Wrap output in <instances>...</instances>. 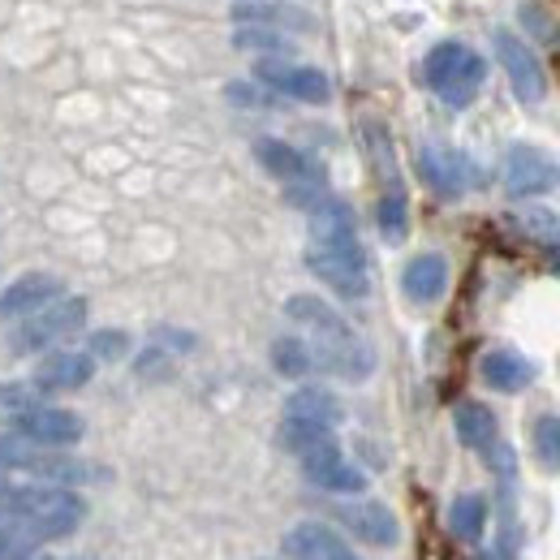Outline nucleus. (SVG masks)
Returning a JSON list of instances; mask_svg holds the SVG:
<instances>
[{"mask_svg": "<svg viewBox=\"0 0 560 560\" xmlns=\"http://www.w3.org/2000/svg\"><path fill=\"white\" fill-rule=\"evenodd\" d=\"M48 544V530L31 517H13V522H0V560H26L35 557V548Z\"/></svg>", "mask_w": 560, "mask_h": 560, "instance_id": "b1692460", "label": "nucleus"}, {"mask_svg": "<svg viewBox=\"0 0 560 560\" xmlns=\"http://www.w3.org/2000/svg\"><path fill=\"white\" fill-rule=\"evenodd\" d=\"M522 22H526V26H530L539 39H552V44L560 39V31L552 26V22H544V13H539L535 4H522Z\"/></svg>", "mask_w": 560, "mask_h": 560, "instance_id": "473e14b6", "label": "nucleus"}, {"mask_svg": "<svg viewBox=\"0 0 560 560\" xmlns=\"http://www.w3.org/2000/svg\"><path fill=\"white\" fill-rule=\"evenodd\" d=\"M557 186H560L557 160H548L535 147H513L509 151V160H504V190L513 199H535V195H548Z\"/></svg>", "mask_w": 560, "mask_h": 560, "instance_id": "1a4fd4ad", "label": "nucleus"}, {"mask_svg": "<svg viewBox=\"0 0 560 560\" xmlns=\"http://www.w3.org/2000/svg\"><path fill=\"white\" fill-rule=\"evenodd\" d=\"M164 346H177V350H195V337H186V332H168V328H160L155 332Z\"/></svg>", "mask_w": 560, "mask_h": 560, "instance_id": "f704fd0d", "label": "nucleus"}, {"mask_svg": "<svg viewBox=\"0 0 560 560\" xmlns=\"http://www.w3.org/2000/svg\"><path fill=\"white\" fill-rule=\"evenodd\" d=\"M86 315H91L86 298H66V293H61L57 302L39 306L35 315H26V319L13 328V337H9V350H13V353L52 350L57 341H66V337H73L78 328H86Z\"/></svg>", "mask_w": 560, "mask_h": 560, "instance_id": "20e7f679", "label": "nucleus"}, {"mask_svg": "<svg viewBox=\"0 0 560 560\" xmlns=\"http://www.w3.org/2000/svg\"><path fill=\"white\" fill-rule=\"evenodd\" d=\"M311 242H358L353 211L341 199L328 195L319 208L311 211Z\"/></svg>", "mask_w": 560, "mask_h": 560, "instance_id": "412c9836", "label": "nucleus"}, {"mask_svg": "<svg viewBox=\"0 0 560 560\" xmlns=\"http://www.w3.org/2000/svg\"><path fill=\"white\" fill-rule=\"evenodd\" d=\"M422 78L427 86L448 104V108H466L479 91H483V78H488V61L479 52H470L466 44L457 39H444L427 52L422 61Z\"/></svg>", "mask_w": 560, "mask_h": 560, "instance_id": "f03ea898", "label": "nucleus"}, {"mask_svg": "<svg viewBox=\"0 0 560 560\" xmlns=\"http://www.w3.org/2000/svg\"><path fill=\"white\" fill-rule=\"evenodd\" d=\"M284 552L289 560H362L350 544L324 526V522H298L289 535H284Z\"/></svg>", "mask_w": 560, "mask_h": 560, "instance_id": "4468645a", "label": "nucleus"}, {"mask_svg": "<svg viewBox=\"0 0 560 560\" xmlns=\"http://www.w3.org/2000/svg\"><path fill=\"white\" fill-rule=\"evenodd\" d=\"M419 173H422V182H427L435 195H444V199H457V195H466V186H470V164H466L462 155H453V151H440V147H422Z\"/></svg>", "mask_w": 560, "mask_h": 560, "instance_id": "2eb2a0df", "label": "nucleus"}, {"mask_svg": "<svg viewBox=\"0 0 560 560\" xmlns=\"http://www.w3.org/2000/svg\"><path fill=\"white\" fill-rule=\"evenodd\" d=\"M306 268L346 302H358V298L371 293L362 242H311L306 246Z\"/></svg>", "mask_w": 560, "mask_h": 560, "instance_id": "39448f33", "label": "nucleus"}, {"mask_svg": "<svg viewBox=\"0 0 560 560\" xmlns=\"http://www.w3.org/2000/svg\"><path fill=\"white\" fill-rule=\"evenodd\" d=\"M552 272H557V277H560V242H557V246H552Z\"/></svg>", "mask_w": 560, "mask_h": 560, "instance_id": "c9c22d12", "label": "nucleus"}, {"mask_svg": "<svg viewBox=\"0 0 560 560\" xmlns=\"http://www.w3.org/2000/svg\"><path fill=\"white\" fill-rule=\"evenodd\" d=\"M479 375H483V384L495 388V393H522V388L535 384V362L522 358L517 350H491L479 362Z\"/></svg>", "mask_w": 560, "mask_h": 560, "instance_id": "6ab92c4d", "label": "nucleus"}, {"mask_svg": "<svg viewBox=\"0 0 560 560\" xmlns=\"http://www.w3.org/2000/svg\"><path fill=\"white\" fill-rule=\"evenodd\" d=\"M61 293H66L61 277H52V272H26V277H18L0 293V319H26L39 306L57 302Z\"/></svg>", "mask_w": 560, "mask_h": 560, "instance_id": "f8f14e48", "label": "nucleus"}, {"mask_svg": "<svg viewBox=\"0 0 560 560\" xmlns=\"http://www.w3.org/2000/svg\"><path fill=\"white\" fill-rule=\"evenodd\" d=\"M530 444H535V457H539V466H548V470H560V419H557V415H544V419H535V427H530Z\"/></svg>", "mask_w": 560, "mask_h": 560, "instance_id": "c85d7f7f", "label": "nucleus"}, {"mask_svg": "<svg viewBox=\"0 0 560 560\" xmlns=\"http://www.w3.org/2000/svg\"><path fill=\"white\" fill-rule=\"evenodd\" d=\"M0 406L13 415V410H26V406H39V388L35 384H0Z\"/></svg>", "mask_w": 560, "mask_h": 560, "instance_id": "2f4dec72", "label": "nucleus"}, {"mask_svg": "<svg viewBox=\"0 0 560 560\" xmlns=\"http://www.w3.org/2000/svg\"><path fill=\"white\" fill-rule=\"evenodd\" d=\"M9 431L31 440V444H48V448H70L86 435V422L78 419L73 410L61 406H26V410H13L9 415Z\"/></svg>", "mask_w": 560, "mask_h": 560, "instance_id": "423d86ee", "label": "nucleus"}, {"mask_svg": "<svg viewBox=\"0 0 560 560\" xmlns=\"http://www.w3.org/2000/svg\"><path fill=\"white\" fill-rule=\"evenodd\" d=\"M168 362H173V358H168L164 350H147L139 358V375H147V380H151V375H173Z\"/></svg>", "mask_w": 560, "mask_h": 560, "instance_id": "72a5a7b5", "label": "nucleus"}, {"mask_svg": "<svg viewBox=\"0 0 560 560\" xmlns=\"http://www.w3.org/2000/svg\"><path fill=\"white\" fill-rule=\"evenodd\" d=\"M255 78L289 100H302V104H328L332 100V82L328 73L311 70V66H293L289 57H259L255 61Z\"/></svg>", "mask_w": 560, "mask_h": 560, "instance_id": "0eeeda50", "label": "nucleus"}, {"mask_svg": "<svg viewBox=\"0 0 560 560\" xmlns=\"http://www.w3.org/2000/svg\"><path fill=\"white\" fill-rule=\"evenodd\" d=\"M233 48L237 52H255V57H289L293 44L277 26H237L233 31Z\"/></svg>", "mask_w": 560, "mask_h": 560, "instance_id": "a878e982", "label": "nucleus"}, {"mask_svg": "<svg viewBox=\"0 0 560 560\" xmlns=\"http://www.w3.org/2000/svg\"><path fill=\"white\" fill-rule=\"evenodd\" d=\"M284 315L302 328H311V353H315V366L350 380V384H362L371 371H375V350L353 332L350 324L315 293H293L284 302Z\"/></svg>", "mask_w": 560, "mask_h": 560, "instance_id": "f257e3e1", "label": "nucleus"}, {"mask_svg": "<svg viewBox=\"0 0 560 560\" xmlns=\"http://www.w3.org/2000/svg\"><path fill=\"white\" fill-rule=\"evenodd\" d=\"M375 224H380V233H384L388 242H401V237H406V229H410V203H406L401 190H388V195L380 199Z\"/></svg>", "mask_w": 560, "mask_h": 560, "instance_id": "cd10ccee", "label": "nucleus"}, {"mask_svg": "<svg viewBox=\"0 0 560 560\" xmlns=\"http://www.w3.org/2000/svg\"><path fill=\"white\" fill-rule=\"evenodd\" d=\"M453 427H457V440L466 448H475V453H483L495 440V415H491L488 406H479V401H462L453 410Z\"/></svg>", "mask_w": 560, "mask_h": 560, "instance_id": "4be33fe9", "label": "nucleus"}, {"mask_svg": "<svg viewBox=\"0 0 560 560\" xmlns=\"http://www.w3.org/2000/svg\"><path fill=\"white\" fill-rule=\"evenodd\" d=\"M401 289H406V298L419 302V306L440 302L444 289H448V259H444V255H431V250L419 255V259H410L406 272H401Z\"/></svg>", "mask_w": 560, "mask_h": 560, "instance_id": "f3484780", "label": "nucleus"}, {"mask_svg": "<svg viewBox=\"0 0 560 560\" xmlns=\"http://www.w3.org/2000/svg\"><path fill=\"white\" fill-rule=\"evenodd\" d=\"M0 470H22L31 479H44V483H91V479H104V470H95L91 462H78L66 448H48V444H31L22 435H0Z\"/></svg>", "mask_w": 560, "mask_h": 560, "instance_id": "7ed1b4c3", "label": "nucleus"}, {"mask_svg": "<svg viewBox=\"0 0 560 560\" xmlns=\"http://www.w3.org/2000/svg\"><path fill=\"white\" fill-rule=\"evenodd\" d=\"M26 560H61V557H26Z\"/></svg>", "mask_w": 560, "mask_h": 560, "instance_id": "e433bc0d", "label": "nucleus"}, {"mask_svg": "<svg viewBox=\"0 0 560 560\" xmlns=\"http://www.w3.org/2000/svg\"><path fill=\"white\" fill-rule=\"evenodd\" d=\"M483 457H488L491 475H495L500 483H513V479H517V453H513V444H504L500 435L483 448Z\"/></svg>", "mask_w": 560, "mask_h": 560, "instance_id": "7c9ffc66", "label": "nucleus"}, {"mask_svg": "<svg viewBox=\"0 0 560 560\" xmlns=\"http://www.w3.org/2000/svg\"><path fill=\"white\" fill-rule=\"evenodd\" d=\"M495 52H500V66L509 73V86L522 104H539L548 95V78L544 66L535 61V52L513 35V31H495Z\"/></svg>", "mask_w": 560, "mask_h": 560, "instance_id": "9d476101", "label": "nucleus"}, {"mask_svg": "<svg viewBox=\"0 0 560 560\" xmlns=\"http://www.w3.org/2000/svg\"><path fill=\"white\" fill-rule=\"evenodd\" d=\"M284 415L289 419H311V422H324V427H337V422L346 419V410H341V401L328 393V388H315V384H306V388H298L289 401H284Z\"/></svg>", "mask_w": 560, "mask_h": 560, "instance_id": "aec40b11", "label": "nucleus"}, {"mask_svg": "<svg viewBox=\"0 0 560 560\" xmlns=\"http://www.w3.org/2000/svg\"><path fill=\"white\" fill-rule=\"evenodd\" d=\"M328 440H332V427L311 419H289V415H284V422H280L277 431V444L284 453H293V457H302V453H311V448H319Z\"/></svg>", "mask_w": 560, "mask_h": 560, "instance_id": "393cba45", "label": "nucleus"}, {"mask_svg": "<svg viewBox=\"0 0 560 560\" xmlns=\"http://www.w3.org/2000/svg\"><path fill=\"white\" fill-rule=\"evenodd\" d=\"M233 22L237 26H277V31H315L306 9H293V4H280V0H237Z\"/></svg>", "mask_w": 560, "mask_h": 560, "instance_id": "a211bd4d", "label": "nucleus"}, {"mask_svg": "<svg viewBox=\"0 0 560 560\" xmlns=\"http://www.w3.org/2000/svg\"><path fill=\"white\" fill-rule=\"evenodd\" d=\"M298 462H302V475L319 491H337V495H358V491H366V475H362L353 462H346V453H341L337 440H328V444L302 453Z\"/></svg>", "mask_w": 560, "mask_h": 560, "instance_id": "6e6552de", "label": "nucleus"}, {"mask_svg": "<svg viewBox=\"0 0 560 560\" xmlns=\"http://www.w3.org/2000/svg\"><path fill=\"white\" fill-rule=\"evenodd\" d=\"M95 375V358L91 353H78V350H57L48 353L39 366H35V388L39 393H78L86 388Z\"/></svg>", "mask_w": 560, "mask_h": 560, "instance_id": "ddd939ff", "label": "nucleus"}, {"mask_svg": "<svg viewBox=\"0 0 560 560\" xmlns=\"http://www.w3.org/2000/svg\"><path fill=\"white\" fill-rule=\"evenodd\" d=\"M255 160H259L272 177H280L284 186H289V182H324V173H319V164H315L311 155H302L298 147H289V142H280V139L255 142Z\"/></svg>", "mask_w": 560, "mask_h": 560, "instance_id": "dca6fc26", "label": "nucleus"}, {"mask_svg": "<svg viewBox=\"0 0 560 560\" xmlns=\"http://www.w3.org/2000/svg\"><path fill=\"white\" fill-rule=\"evenodd\" d=\"M272 366H277V375H284V380L311 375L315 371L311 341H302V337H280V341H272Z\"/></svg>", "mask_w": 560, "mask_h": 560, "instance_id": "bb28decb", "label": "nucleus"}, {"mask_svg": "<svg viewBox=\"0 0 560 560\" xmlns=\"http://www.w3.org/2000/svg\"><path fill=\"white\" fill-rule=\"evenodd\" d=\"M0 488H4V479H0Z\"/></svg>", "mask_w": 560, "mask_h": 560, "instance_id": "4c0bfd02", "label": "nucleus"}, {"mask_svg": "<svg viewBox=\"0 0 560 560\" xmlns=\"http://www.w3.org/2000/svg\"><path fill=\"white\" fill-rule=\"evenodd\" d=\"M86 353H91L95 362H121V358L130 353V337H126V332H117V328L91 332V337H86Z\"/></svg>", "mask_w": 560, "mask_h": 560, "instance_id": "c756f323", "label": "nucleus"}, {"mask_svg": "<svg viewBox=\"0 0 560 560\" xmlns=\"http://www.w3.org/2000/svg\"><path fill=\"white\" fill-rule=\"evenodd\" d=\"M448 526H453V535H457L462 544H479L483 530H488V500H483L479 491L457 495L453 509H448Z\"/></svg>", "mask_w": 560, "mask_h": 560, "instance_id": "5701e85b", "label": "nucleus"}, {"mask_svg": "<svg viewBox=\"0 0 560 560\" xmlns=\"http://www.w3.org/2000/svg\"><path fill=\"white\" fill-rule=\"evenodd\" d=\"M337 517H341V526L353 530L362 544H371V548H393L397 539H401V526H397V513L388 509V504H380V500H362V504H341L337 509Z\"/></svg>", "mask_w": 560, "mask_h": 560, "instance_id": "9b49d317", "label": "nucleus"}]
</instances>
